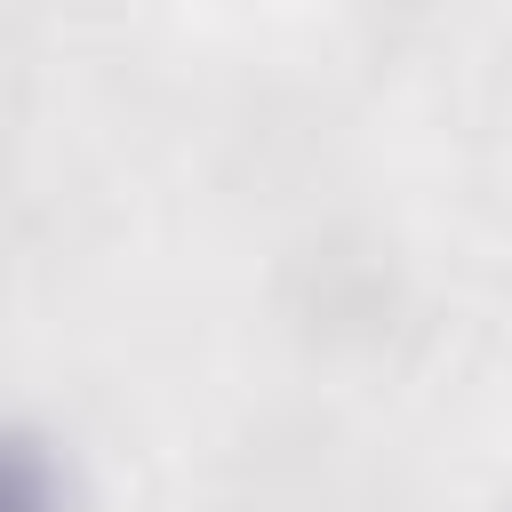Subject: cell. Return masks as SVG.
<instances>
[{"mask_svg": "<svg viewBox=\"0 0 512 512\" xmlns=\"http://www.w3.org/2000/svg\"><path fill=\"white\" fill-rule=\"evenodd\" d=\"M8 512H80L72 464L48 456L40 432H16V448H8Z\"/></svg>", "mask_w": 512, "mask_h": 512, "instance_id": "6da1fadb", "label": "cell"}]
</instances>
